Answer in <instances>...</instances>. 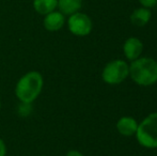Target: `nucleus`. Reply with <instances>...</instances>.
I'll return each mask as SVG.
<instances>
[{
  "label": "nucleus",
  "instance_id": "nucleus-8",
  "mask_svg": "<svg viewBox=\"0 0 157 156\" xmlns=\"http://www.w3.org/2000/svg\"><path fill=\"white\" fill-rule=\"evenodd\" d=\"M117 128L119 133L123 136H132L136 135L138 123L132 117H123L117 123Z\"/></svg>",
  "mask_w": 157,
  "mask_h": 156
},
{
  "label": "nucleus",
  "instance_id": "nucleus-1",
  "mask_svg": "<svg viewBox=\"0 0 157 156\" xmlns=\"http://www.w3.org/2000/svg\"><path fill=\"white\" fill-rule=\"evenodd\" d=\"M44 79L41 73L28 72L19 78L15 87V95L24 104H31L36 100L43 89Z\"/></svg>",
  "mask_w": 157,
  "mask_h": 156
},
{
  "label": "nucleus",
  "instance_id": "nucleus-9",
  "mask_svg": "<svg viewBox=\"0 0 157 156\" xmlns=\"http://www.w3.org/2000/svg\"><path fill=\"white\" fill-rule=\"evenodd\" d=\"M151 19V11L147 8H139L132 12L130 15V21L138 27L145 26Z\"/></svg>",
  "mask_w": 157,
  "mask_h": 156
},
{
  "label": "nucleus",
  "instance_id": "nucleus-11",
  "mask_svg": "<svg viewBox=\"0 0 157 156\" xmlns=\"http://www.w3.org/2000/svg\"><path fill=\"white\" fill-rule=\"evenodd\" d=\"M58 6V0H34L33 8L39 14L47 15L48 13L54 12Z\"/></svg>",
  "mask_w": 157,
  "mask_h": 156
},
{
  "label": "nucleus",
  "instance_id": "nucleus-15",
  "mask_svg": "<svg viewBox=\"0 0 157 156\" xmlns=\"http://www.w3.org/2000/svg\"><path fill=\"white\" fill-rule=\"evenodd\" d=\"M0 109H1V101H0Z\"/></svg>",
  "mask_w": 157,
  "mask_h": 156
},
{
  "label": "nucleus",
  "instance_id": "nucleus-10",
  "mask_svg": "<svg viewBox=\"0 0 157 156\" xmlns=\"http://www.w3.org/2000/svg\"><path fill=\"white\" fill-rule=\"evenodd\" d=\"M82 6V0H58V8L63 15H72L78 12Z\"/></svg>",
  "mask_w": 157,
  "mask_h": 156
},
{
  "label": "nucleus",
  "instance_id": "nucleus-2",
  "mask_svg": "<svg viewBox=\"0 0 157 156\" xmlns=\"http://www.w3.org/2000/svg\"><path fill=\"white\" fill-rule=\"evenodd\" d=\"M129 75L140 86H151L157 82V62L151 58H138L129 65Z\"/></svg>",
  "mask_w": 157,
  "mask_h": 156
},
{
  "label": "nucleus",
  "instance_id": "nucleus-4",
  "mask_svg": "<svg viewBox=\"0 0 157 156\" xmlns=\"http://www.w3.org/2000/svg\"><path fill=\"white\" fill-rule=\"evenodd\" d=\"M129 75V67L123 60H113L109 62L103 70V79L109 85L121 83Z\"/></svg>",
  "mask_w": 157,
  "mask_h": 156
},
{
  "label": "nucleus",
  "instance_id": "nucleus-3",
  "mask_svg": "<svg viewBox=\"0 0 157 156\" xmlns=\"http://www.w3.org/2000/svg\"><path fill=\"white\" fill-rule=\"evenodd\" d=\"M136 137L139 143L144 148H157V112L149 115L138 124Z\"/></svg>",
  "mask_w": 157,
  "mask_h": 156
},
{
  "label": "nucleus",
  "instance_id": "nucleus-6",
  "mask_svg": "<svg viewBox=\"0 0 157 156\" xmlns=\"http://www.w3.org/2000/svg\"><path fill=\"white\" fill-rule=\"evenodd\" d=\"M123 50H124L126 58L130 61H134L140 57L141 52L143 50V44L139 39L129 38L125 41Z\"/></svg>",
  "mask_w": 157,
  "mask_h": 156
},
{
  "label": "nucleus",
  "instance_id": "nucleus-13",
  "mask_svg": "<svg viewBox=\"0 0 157 156\" xmlns=\"http://www.w3.org/2000/svg\"><path fill=\"white\" fill-rule=\"evenodd\" d=\"M6 146L3 140L0 138V156H6Z\"/></svg>",
  "mask_w": 157,
  "mask_h": 156
},
{
  "label": "nucleus",
  "instance_id": "nucleus-14",
  "mask_svg": "<svg viewBox=\"0 0 157 156\" xmlns=\"http://www.w3.org/2000/svg\"><path fill=\"white\" fill-rule=\"evenodd\" d=\"M65 156H83L81 154L80 152H78V151L76 150H72V151H68L67 153H66Z\"/></svg>",
  "mask_w": 157,
  "mask_h": 156
},
{
  "label": "nucleus",
  "instance_id": "nucleus-12",
  "mask_svg": "<svg viewBox=\"0 0 157 156\" xmlns=\"http://www.w3.org/2000/svg\"><path fill=\"white\" fill-rule=\"evenodd\" d=\"M140 3L142 4L144 8H153V6H156L157 3V0H139Z\"/></svg>",
  "mask_w": 157,
  "mask_h": 156
},
{
  "label": "nucleus",
  "instance_id": "nucleus-5",
  "mask_svg": "<svg viewBox=\"0 0 157 156\" xmlns=\"http://www.w3.org/2000/svg\"><path fill=\"white\" fill-rule=\"evenodd\" d=\"M67 25L70 31L77 36H86L92 30V21L90 17L80 12L70 15Z\"/></svg>",
  "mask_w": 157,
  "mask_h": 156
},
{
  "label": "nucleus",
  "instance_id": "nucleus-7",
  "mask_svg": "<svg viewBox=\"0 0 157 156\" xmlns=\"http://www.w3.org/2000/svg\"><path fill=\"white\" fill-rule=\"evenodd\" d=\"M64 23H65V18L62 13L54 11L45 15L43 24L48 31H58L63 27Z\"/></svg>",
  "mask_w": 157,
  "mask_h": 156
}]
</instances>
